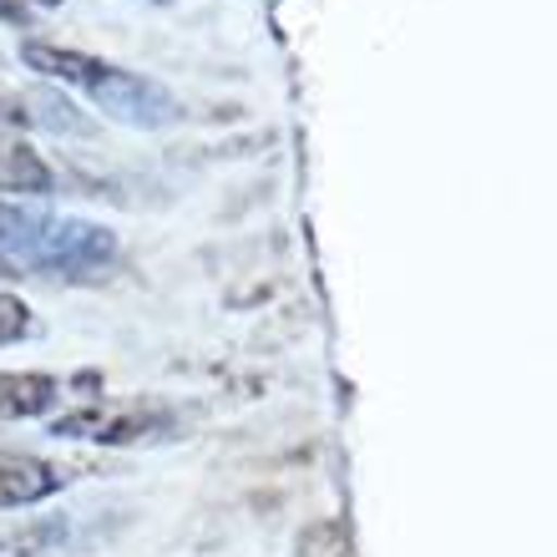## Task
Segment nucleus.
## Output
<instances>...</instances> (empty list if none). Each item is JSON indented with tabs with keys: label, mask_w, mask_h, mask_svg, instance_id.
Returning a JSON list of instances; mask_svg holds the SVG:
<instances>
[{
	"label": "nucleus",
	"mask_w": 557,
	"mask_h": 557,
	"mask_svg": "<svg viewBox=\"0 0 557 557\" xmlns=\"http://www.w3.org/2000/svg\"><path fill=\"white\" fill-rule=\"evenodd\" d=\"M117 264V234L107 223L57 219L41 208L0 198V274L97 278Z\"/></svg>",
	"instance_id": "1"
},
{
	"label": "nucleus",
	"mask_w": 557,
	"mask_h": 557,
	"mask_svg": "<svg viewBox=\"0 0 557 557\" xmlns=\"http://www.w3.org/2000/svg\"><path fill=\"white\" fill-rule=\"evenodd\" d=\"M21 61H26L36 76H51L61 87H76L102 117L122 122V127L158 133V127H173V122L183 117V102L162 87L158 76L127 72L117 61L87 57V51L51 46V41H21Z\"/></svg>",
	"instance_id": "2"
},
{
	"label": "nucleus",
	"mask_w": 557,
	"mask_h": 557,
	"mask_svg": "<svg viewBox=\"0 0 557 557\" xmlns=\"http://www.w3.org/2000/svg\"><path fill=\"white\" fill-rule=\"evenodd\" d=\"M51 436L61 441H97V446H137V441H158V436H173L177 431V416L173 406L162 400H87L76 411H61L51 416L46 425Z\"/></svg>",
	"instance_id": "3"
},
{
	"label": "nucleus",
	"mask_w": 557,
	"mask_h": 557,
	"mask_svg": "<svg viewBox=\"0 0 557 557\" xmlns=\"http://www.w3.org/2000/svg\"><path fill=\"white\" fill-rule=\"evenodd\" d=\"M0 127H36V133H66L87 137L91 122L72 107V97H61L51 87H30L15 97H0Z\"/></svg>",
	"instance_id": "4"
},
{
	"label": "nucleus",
	"mask_w": 557,
	"mask_h": 557,
	"mask_svg": "<svg viewBox=\"0 0 557 557\" xmlns=\"http://www.w3.org/2000/svg\"><path fill=\"white\" fill-rule=\"evenodd\" d=\"M66 486V471L41 461L30 451H0V512H15V507H36V502L57 497Z\"/></svg>",
	"instance_id": "5"
},
{
	"label": "nucleus",
	"mask_w": 557,
	"mask_h": 557,
	"mask_svg": "<svg viewBox=\"0 0 557 557\" xmlns=\"http://www.w3.org/2000/svg\"><path fill=\"white\" fill-rule=\"evenodd\" d=\"M72 543L66 512H30L15 522H0V557H51Z\"/></svg>",
	"instance_id": "6"
},
{
	"label": "nucleus",
	"mask_w": 557,
	"mask_h": 557,
	"mask_svg": "<svg viewBox=\"0 0 557 557\" xmlns=\"http://www.w3.org/2000/svg\"><path fill=\"white\" fill-rule=\"evenodd\" d=\"M61 400V381L46 370H0V421H36Z\"/></svg>",
	"instance_id": "7"
},
{
	"label": "nucleus",
	"mask_w": 557,
	"mask_h": 557,
	"mask_svg": "<svg viewBox=\"0 0 557 557\" xmlns=\"http://www.w3.org/2000/svg\"><path fill=\"white\" fill-rule=\"evenodd\" d=\"M0 193L46 198V193H57V168L21 137H0Z\"/></svg>",
	"instance_id": "8"
},
{
	"label": "nucleus",
	"mask_w": 557,
	"mask_h": 557,
	"mask_svg": "<svg viewBox=\"0 0 557 557\" xmlns=\"http://www.w3.org/2000/svg\"><path fill=\"white\" fill-rule=\"evenodd\" d=\"M36 335V314L21 294L0 289V345H15V339H30Z\"/></svg>",
	"instance_id": "9"
},
{
	"label": "nucleus",
	"mask_w": 557,
	"mask_h": 557,
	"mask_svg": "<svg viewBox=\"0 0 557 557\" xmlns=\"http://www.w3.org/2000/svg\"><path fill=\"white\" fill-rule=\"evenodd\" d=\"M0 21H11V26H30V5L26 0H0Z\"/></svg>",
	"instance_id": "10"
},
{
	"label": "nucleus",
	"mask_w": 557,
	"mask_h": 557,
	"mask_svg": "<svg viewBox=\"0 0 557 557\" xmlns=\"http://www.w3.org/2000/svg\"><path fill=\"white\" fill-rule=\"evenodd\" d=\"M26 5H61V0H26Z\"/></svg>",
	"instance_id": "11"
}]
</instances>
